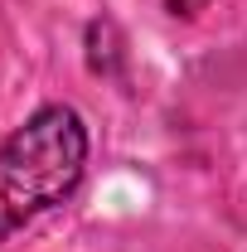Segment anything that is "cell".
I'll return each instance as SVG.
<instances>
[{
  "label": "cell",
  "mask_w": 247,
  "mask_h": 252,
  "mask_svg": "<svg viewBox=\"0 0 247 252\" xmlns=\"http://www.w3.org/2000/svg\"><path fill=\"white\" fill-rule=\"evenodd\" d=\"M88 165V126L73 107H39L0 146V243L34 214L63 204Z\"/></svg>",
  "instance_id": "obj_1"
}]
</instances>
